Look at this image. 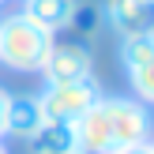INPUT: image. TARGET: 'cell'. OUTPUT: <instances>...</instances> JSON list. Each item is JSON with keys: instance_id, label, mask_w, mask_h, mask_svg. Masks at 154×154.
<instances>
[{"instance_id": "cell-1", "label": "cell", "mask_w": 154, "mask_h": 154, "mask_svg": "<svg viewBox=\"0 0 154 154\" xmlns=\"http://www.w3.org/2000/svg\"><path fill=\"white\" fill-rule=\"evenodd\" d=\"M154 117L135 98H98L79 120H75V143L79 154H117L128 147L150 143Z\"/></svg>"}, {"instance_id": "cell-2", "label": "cell", "mask_w": 154, "mask_h": 154, "mask_svg": "<svg viewBox=\"0 0 154 154\" xmlns=\"http://www.w3.org/2000/svg\"><path fill=\"white\" fill-rule=\"evenodd\" d=\"M53 42L57 38L49 30H42L38 23H30L23 11L4 15L0 19V64L8 72H19V75H38L49 57Z\"/></svg>"}, {"instance_id": "cell-3", "label": "cell", "mask_w": 154, "mask_h": 154, "mask_svg": "<svg viewBox=\"0 0 154 154\" xmlns=\"http://www.w3.org/2000/svg\"><path fill=\"white\" fill-rule=\"evenodd\" d=\"M38 98V109L45 120H60V124H75L90 105L102 98V87L94 79H79V83H45Z\"/></svg>"}, {"instance_id": "cell-4", "label": "cell", "mask_w": 154, "mask_h": 154, "mask_svg": "<svg viewBox=\"0 0 154 154\" xmlns=\"http://www.w3.org/2000/svg\"><path fill=\"white\" fill-rule=\"evenodd\" d=\"M94 53L87 49V42H53L49 57L42 64L45 83H79L94 79Z\"/></svg>"}, {"instance_id": "cell-5", "label": "cell", "mask_w": 154, "mask_h": 154, "mask_svg": "<svg viewBox=\"0 0 154 154\" xmlns=\"http://www.w3.org/2000/svg\"><path fill=\"white\" fill-rule=\"evenodd\" d=\"M102 19L120 38L132 34H154V0H105Z\"/></svg>"}, {"instance_id": "cell-6", "label": "cell", "mask_w": 154, "mask_h": 154, "mask_svg": "<svg viewBox=\"0 0 154 154\" xmlns=\"http://www.w3.org/2000/svg\"><path fill=\"white\" fill-rule=\"evenodd\" d=\"M42 124H45V117H42V109H38L34 94H8V102H4V135H11V139H30Z\"/></svg>"}, {"instance_id": "cell-7", "label": "cell", "mask_w": 154, "mask_h": 154, "mask_svg": "<svg viewBox=\"0 0 154 154\" xmlns=\"http://www.w3.org/2000/svg\"><path fill=\"white\" fill-rule=\"evenodd\" d=\"M75 8H79V0H23V15L30 23H38L42 30H49V34L72 26Z\"/></svg>"}, {"instance_id": "cell-8", "label": "cell", "mask_w": 154, "mask_h": 154, "mask_svg": "<svg viewBox=\"0 0 154 154\" xmlns=\"http://www.w3.org/2000/svg\"><path fill=\"white\" fill-rule=\"evenodd\" d=\"M30 150L34 154H75V124H60V120H45L34 135H30Z\"/></svg>"}, {"instance_id": "cell-9", "label": "cell", "mask_w": 154, "mask_h": 154, "mask_svg": "<svg viewBox=\"0 0 154 154\" xmlns=\"http://www.w3.org/2000/svg\"><path fill=\"white\" fill-rule=\"evenodd\" d=\"M147 57H154V34H132V38H120V64H124V72L139 68Z\"/></svg>"}, {"instance_id": "cell-10", "label": "cell", "mask_w": 154, "mask_h": 154, "mask_svg": "<svg viewBox=\"0 0 154 154\" xmlns=\"http://www.w3.org/2000/svg\"><path fill=\"white\" fill-rule=\"evenodd\" d=\"M128 83H132V90H135V102L154 105V57H147L139 68H132V72H128Z\"/></svg>"}, {"instance_id": "cell-11", "label": "cell", "mask_w": 154, "mask_h": 154, "mask_svg": "<svg viewBox=\"0 0 154 154\" xmlns=\"http://www.w3.org/2000/svg\"><path fill=\"white\" fill-rule=\"evenodd\" d=\"M98 23H102V11L98 8H75V15H72V26L79 34H94Z\"/></svg>"}, {"instance_id": "cell-12", "label": "cell", "mask_w": 154, "mask_h": 154, "mask_svg": "<svg viewBox=\"0 0 154 154\" xmlns=\"http://www.w3.org/2000/svg\"><path fill=\"white\" fill-rule=\"evenodd\" d=\"M117 154H154V143H139V147H128V150H117Z\"/></svg>"}, {"instance_id": "cell-13", "label": "cell", "mask_w": 154, "mask_h": 154, "mask_svg": "<svg viewBox=\"0 0 154 154\" xmlns=\"http://www.w3.org/2000/svg\"><path fill=\"white\" fill-rule=\"evenodd\" d=\"M4 102H8V90L0 87V139H4Z\"/></svg>"}, {"instance_id": "cell-14", "label": "cell", "mask_w": 154, "mask_h": 154, "mask_svg": "<svg viewBox=\"0 0 154 154\" xmlns=\"http://www.w3.org/2000/svg\"><path fill=\"white\" fill-rule=\"evenodd\" d=\"M0 154H8V150H4V147H0Z\"/></svg>"}, {"instance_id": "cell-15", "label": "cell", "mask_w": 154, "mask_h": 154, "mask_svg": "<svg viewBox=\"0 0 154 154\" xmlns=\"http://www.w3.org/2000/svg\"><path fill=\"white\" fill-rule=\"evenodd\" d=\"M0 4H4V0H0Z\"/></svg>"}, {"instance_id": "cell-16", "label": "cell", "mask_w": 154, "mask_h": 154, "mask_svg": "<svg viewBox=\"0 0 154 154\" xmlns=\"http://www.w3.org/2000/svg\"><path fill=\"white\" fill-rule=\"evenodd\" d=\"M75 154H79V150H75Z\"/></svg>"}]
</instances>
